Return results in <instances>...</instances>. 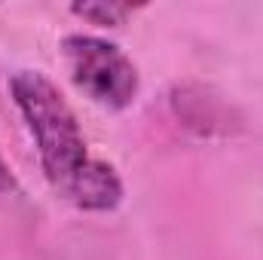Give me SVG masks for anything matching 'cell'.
<instances>
[{
	"label": "cell",
	"instance_id": "1",
	"mask_svg": "<svg viewBox=\"0 0 263 260\" xmlns=\"http://www.w3.org/2000/svg\"><path fill=\"white\" fill-rule=\"evenodd\" d=\"M9 92L37 144L52 193L80 211H114L123 202V181L110 162L89 153L77 114L59 86L40 70H18Z\"/></svg>",
	"mask_w": 263,
	"mask_h": 260
},
{
	"label": "cell",
	"instance_id": "2",
	"mask_svg": "<svg viewBox=\"0 0 263 260\" xmlns=\"http://www.w3.org/2000/svg\"><path fill=\"white\" fill-rule=\"evenodd\" d=\"M67 73L73 86L104 110H126L138 95V67L132 59L101 37L70 34L62 40Z\"/></svg>",
	"mask_w": 263,
	"mask_h": 260
},
{
	"label": "cell",
	"instance_id": "3",
	"mask_svg": "<svg viewBox=\"0 0 263 260\" xmlns=\"http://www.w3.org/2000/svg\"><path fill=\"white\" fill-rule=\"evenodd\" d=\"M70 9H73V15H80V18H86V22H92V25H107V28L123 25L132 12H135L129 3H77V6H70Z\"/></svg>",
	"mask_w": 263,
	"mask_h": 260
},
{
	"label": "cell",
	"instance_id": "4",
	"mask_svg": "<svg viewBox=\"0 0 263 260\" xmlns=\"http://www.w3.org/2000/svg\"><path fill=\"white\" fill-rule=\"evenodd\" d=\"M15 190V178H12V169L6 165L3 153H0V193H12Z\"/></svg>",
	"mask_w": 263,
	"mask_h": 260
}]
</instances>
